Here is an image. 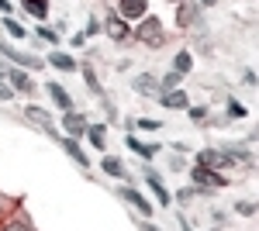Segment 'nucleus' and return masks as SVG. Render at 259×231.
Segmentation results:
<instances>
[{
    "label": "nucleus",
    "mask_w": 259,
    "mask_h": 231,
    "mask_svg": "<svg viewBox=\"0 0 259 231\" xmlns=\"http://www.w3.org/2000/svg\"><path fill=\"white\" fill-rule=\"evenodd\" d=\"M162 107H169V111H183V107H190V100H187V90H169V94H162Z\"/></svg>",
    "instance_id": "6"
},
{
    "label": "nucleus",
    "mask_w": 259,
    "mask_h": 231,
    "mask_svg": "<svg viewBox=\"0 0 259 231\" xmlns=\"http://www.w3.org/2000/svg\"><path fill=\"white\" fill-rule=\"evenodd\" d=\"M62 149H66V155H69L73 162H80V166H90V159H87V152H83L80 145H76V138H66V142H62Z\"/></svg>",
    "instance_id": "11"
},
{
    "label": "nucleus",
    "mask_w": 259,
    "mask_h": 231,
    "mask_svg": "<svg viewBox=\"0 0 259 231\" xmlns=\"http://www.w3.org/2000/svg\"><path fill=\"white\" fill-rule=\"evenodd\" d=\"M87 138H90V142L100 149V145L107 142V128H104V124H90V128H87Z\"/></svg>",
    "instance_id": "19"
},
{
    "label": "nucleus",
    "mask_w": 259,
    "mask_h": 231,
    "mask_svg": "<svg viewBox=\"0 0 259 231\" xmlns=\"http://www.w3.org/2000/svg\"><path fill=\"white\" fill-rule=\"evenodd\" d=\"M83 76H87V83H90V90L100 94V83H97V76H94V69H83Z\"/></svg>",
    "instance_id": "27"
},
{
    "label": "nucleus",
    "mask_w": 259,
    "mask_h": 231,
    "mask_svg": "<svg viewBox=\"0 0 259 231\" xmlns=\"http://www.w3.org/2000/svg\"><path fill=\"white\" fill-rule=\"evenodd\" d=\"M4 231H31V228H28L24 221H11V224H7V228H4Z\"/></svg>",
    "instance_id": "30"
},
{
    "label": "nucleus",
    "mask_w": 259,
    "mask_h": 231,
    "mask_svg": "<svg viewBox=\"0 0 259 231\" xmlns=\"http://www.w3.org/2000/svg\"><path fill=\"white\" fill-rule=\"evenodd\" d=\"M49 62H52L56 69H62V73H73V69H76L73 56H66V52H52V56H49Z\"/></svg>",
    "instance_id": "15"
},
{
    "label": "nucleus",
    "mask_w": 259,
    "mask_h": 231,
    "mask_svg": "<svg viewBox=\"0 0 259 231\" xmlns=\"http://www.w3.org/2000/svg\"><path fill=\"white\" fill-rule=\"evenodd\" d=\"M21 4H24L28 14H35L38 21H45V14H49V0H21Z\"/></svg>",
    "instance_id": "16"
},
{
    "label": "nucleus",
    "mask_w": 259,
    "mask_h": 231,
    "mask_svg": "<svg viewBox=\"0 0 259 231\" xmlns=\"http://www.w3.org/2000/svg\"><path fill=\"white\" fill-rule=\"evenodd\" d=\"M211 231H218V228H211Z\"/></svg>",
    "instance_id": "36"
},
{
    "label": "nucleus",
    "mask_w": 259,
    "mask_h": 231,
    "mask_svg": "<svg viewBox=\"0 0 259 231\" xmlns=\"http://www.w3.org/2000/svg\"><path fill=\"white\" fill-rule=\"evenodd\" d=\"M200 4H204V7H214V4H218V0H200Z\"/></svg>",
    "instance_id": "34"
},
{
    "label": "nucleus",
    "mask_w": 259,
    "mask_h": 231,
    "mask_svg": "<svg viewBox=\"0 0 259 231\" xmlns=\"http://www.w3.org/2000/svg\"><path fill=\"white\" fill-rule=\"evenodd\" d=\"M24 117H31V121H35V124H41V128H45V131H49V114H45V111H41V107H28V111H24Z\"/></svg>",
    "instance_id": "21"
},
{
    "label": "nucleus",
    "mask_w": 259,
    "mask_h": 231,
    "mask_svg": "<svg viewBox=\"0 0 259 231\" xmlns=\"http://www.w3.org/2000/svg\"><path fill=\"white\" fill-rule=\"evenodd\" d=\"M121 197H124V200H128V204H132L135 211H142V214H152V204H149V200H145L142 193H135V190H121Z\"/></svg>",
    "instance_id": "12"
},
{
    "label": "nucleus",
    "mask_w": 259,
    "mask_h": 231,
    "mask_svg": "<svg viewBox=\"0 0 259 231\" xmlns=\"http://www.w3.org/2000/svg\"><path fill=\"white\" fill-rule=\"evenodd\" d=\"M145 231H156V228H152V224H145Z\"/></svg>",
    "instance_id": "35"
},
{
    "label": "nucleus",
    "mask_w": 259,
    "mask_h": 231,
    "mask_svg": "<svg viewBox=\"0 0 259 231\" xmlns=\"http://www.w3.org/2000/svg\"><path fill=\"white\" fill-rule=\"evenodd\" d=\"M38 35H41V38H45V41H49V45H56V41H59V35H56L52 28H45V24H41V28H38Z\"/></svg>",
    "instance_id": "24"
},
{
    "label": "nucleus",
    "mask_w": 259,
    "mask_h": 231,
    "mask_svg": "<svg viewBox=\"0 0 259 231\" xmlns=\"http://www.w3.org/2000/svg\"><path fill=\"white\" fill-rule=\"evenodd\" d=\"M11 86H14L18 94H35V83H31V76H28L24 69H14V73H11Z\"/></svg>",
    "instance_id": "8"
},
{
    "label": "nucleus",
    "mask_w": 259,
    "mask_h": 231,
    "mask_svg": "<svg viewBox=\"0 0 259 231\" xmlns=\"http://www.w3.org/2000/svg\"><path fill=\"white\" fill-rule=\"evenodd\" d=\"M228 114H232V117H245V107H242V104H235V100H232V104H228Z\"/></svg>",
    "instance_id": "28"
},
{
    "label": "nucleus",
    "mask_w": 259,
    "mask_h": 231,
    "mask_svg": "<svg viewBox=\"0 0 259 231\" xmlns=\"http://www.w3.org/2000/svg\"><path fill=\"white\" fill-rule=\"evenodd\" d=\"M62 128L69 131V138H76V135H87V117H80V114H73V111H66V117H62Z\"/></svg>",
    "instance_id": "5"
},
{
    "label": "nucleus",
    "mask_w": 259,
    "mask_h": 231,
    "mask_svg": "<svg viewBox=\"0 0 259 231\" xmlns=\"http://www.w3.org/2000/svg\"><path fill=\"white\" fill-rule=\"evenodd\" d=\"M239 214H256V204H239Z\"/></svg>",
    "instance_id": "32"
},
{
    "label": "nucleus",
    "mask_w": 259,
    "mask_h": 231,
    "mask_svg": "<svg viewBox=\"0 0 259 231\" xmlns=\"http://www.w3.org/2000/svg\"><path fill=\"white\" fill-rule=\"evenodd\" d=\"M145 179H149V187L156 190V200H159L162 207H166V204H169V190H166V183H162V179H159V176H156V173H149V176H145Z\"/></svg>",
    "instance_id": "14"
},
{
    "label": "nucleus",
    "mask_w": 259,
    "mask_h": 231,
    "mask_svg": "<svg viewBox=\"0 0 259 231\" xmlns=\"http://www.w3.org/2000/svg\"><path fill=\"white\" fill-rule=\"evenodd\" d=\"M4 28H7V31L14 35V38H24V28H21V24H18L14 18H7V21H4Z\"/></svg>",
    "instance_id": "23"
},
{
    "label": "nucleus",
    "mask_w": 259,
    "mask_h": 231,
    "mask_svg": "<svg viewBox=\"0 0 259 231\" xmlns=\"http://www.w3.org/2000/svg\"><path fill=\"white\" fill-rule=\"evenodd\" d=\"M7 100H14V90H11V86H4V83H0V104H7Z\"/></svg>",
    "instance_id": "29"
},
{
    "label": "nucleus",
    "mask_w": 259,
    "mask_h": 231,
    "mask_svg": "<svg viewBox=\"0 0 259 231\" xmlns=\"http://www.w3.org/2000/svg\"><path fill=\"white\" fill-rule=\"evenodd\" d=\"M239 159H245V152H235V149H225V152H200V166H207V169H225V166H235Z\"/></svg>",
    "instance_id": "1"
},
{
    "label": "nucleus",
    "mask_w": 259,
    "mask_h": 231,
    "mask_svg": "<svg viewBox=\"0 0 259 231\" xmlns=\"http://www.w3.org/2000/svg\"><path fill=\"white\" fill-rule=\"evenodd\" d=\"M128 149L139 152L142 159H152V155H156V145H145V142H139V138H132V135H128Z\"/></svg>",
    "instance_id": "17"
},
{
    "label": "nucleus",
    "mask_w": 259,
    "mask_h": 231,
    "mask_svg": "<svg viewBox=\"0 0 259 231\" xmlns=\"http://www.w3.org/2000/svg\"><path fill=\"white\" fill-rule=\"evenodd\" d=\"M145 7H149V0H118V14H121V21L145 18Z\"/></svg>",
    "instance_id": "3"
},
{
    "label": "nucleus",
    "mask_w": 259,
    "mask_h": 231,
    "mask_svg": "<svg viewBox=\"0 0 259 231\" xmlns=\"http://www.w3.org/2000/svg\"><path fill=\"white\" fill-rule=\"evenodd\" d=\"M0 11H11V4H7V0H0Z\"/></svg>",
    "instance_id": "33"
},
{
    "label": "nucleus",
    "mask_w": 259,
    "mask_h": 231,
    "mask_svg": "<svg viewBox=\"0 0 259 231\" xmlns=\"http://www.w3.org/2000/svg\"><path fill=\"white\" fill-rule=\"evenodd\" d=\"M190 176H194L197 183H204V187H225V179H221V176H214V169H207V166H197Z\"/></svg>",
    "instance_id": "9"
},
{
    "label": "nucleus",
    "mask_w": 259,
    "mask_h": 231,
    "mask_svg": "<svg viewBox=\"0 0 259 231\" xmlns=\"http://www.w3.org/2000/svg\"><path fill=\"white\" fill-rule=\"evenodd\" d=\"M104 173L107 176H124V166H121L118 159H104Z\"/></svg>",
    "instance_id": "22"
},
{
    "label": "nucleus",
    "mask_w": 259,
    "mask_h": 231,
    "mask_svg": "<svg viewBox=\"0 0 259 231\" xmlns=\"http://www.w3.org/2000/svg\"><path fill=\"white\" fill-rule=\"evenodd\" d=\"M45 90H49V97H52V100H56V104H59L62 111H73V97L66 94V90H62L59 83H49V86H45Z\"/></svg>",
    "instance_id": "10"
},
{
    "label": "nucleus",
    "mask_w": 259,
    "mask_h": 231,
    "mask_svg": "<svg viewBox=\"0 0 259 231\" xmlns=\"http://www.w3.org/2000/svg\"><path fill=\"white\" fill-rule=\"evenodd\" d=\"M0 56H7L11 62H18L21 69H38V66H45V62H38L35 56H21L18 49H11V45H0Z\"/></svg>",
    "instance_id": "4"
},
{
    "label": "nucleus",
    "mask_w": 259,
    "mask_h": 231,
    "mask_svg": "<svg viewBox=\"0 0 259 231\" xmlns=\"http://www.w3.org/2000/svg\"><path fill=\"white\" fill-rule=\"evenodd\" d=\"M177 21H180V24H194V21H197V11H194L190 4H180V11H177Z\"/></svg>",
    "instance_id": "20"
},
{
    "label": "nucleus",
    "mask_w": 259,
    "mask_h": 231,
    "mask_svg": "<svg viewBox=\"0 0 259 231\" xmlns=\"http://www.w3.org/2000/svg\"><path fill=\"white\" fill-rule=\"evenodd\" d=\"M190 69H194V59H190V52H180V56L173 59V73H180V76H183V73H190Z\"/></svg>",
    "instance_id": "18"
},
{
    "label": "nucleus",
    "mask_w": 259,
    "mask_h": 231,
    "mask_svg": "<svg viewBox=\"0 0 259 231\" xmlns=\"http://www.w3.org/2000/svg\"><path fill=\"white\" fill-rule=\"evenodd\" d=\"M107 35H111L114 41H124L132 31H128V24H124L121 18H107Z\"/></svg>",
    "instance_id": "13"
},
{
    "label": "nucleus",
    "mask_w": 259,
    "mask_h": 231,
    "mask_svg": "<svg viewBox=\"0 0 259 231\" xmlns=\"http://www.w3.org/2000/svg\"><path fill=\"white\" fill-rule=\"evenodd\" d=\"M135 35H139V41H145V45H156V49L166 41V35H162V24H159L156 18H145V21L139 24V31H135Z\"/></svg>",
    "instance_id": "2"
},
{
    "label": "nucleus",
    "mask_w": 259,
    "mask_h": 231,
    "mask_svg": "<svg viewBox=\"0 0 259 231\" xmlns=\"http://www.w3.org/2000/svg\"><path fill=\"white\" fill-rule=\"evenodd\" d=\"M132 86H135L142 97H156V90H159V79L152 76V73H142V76H135V83H132Z\"/></svg>",
    "instance_id": "7"
},
{
    "label": "nucleus",
    "mask_w": 259,
    "mask_h": 231,
    "mask_svg": "<svg viewBox=\"0 0 259 231\" xmlns=\"http://www.w3.org/2000/svg\"><path fill=\"white\" fill-rule=\"evenodd\" d=\"M159 86H166V90H177V86H180V73H169V76L162 79Z\"/></svg>",
    "instance_id": "25"
},
{
    "label": "nucleus",
    "mask_w": 259,
    "mask_h": 231,
    "mask_svg": "<svg viewBox=\"0 0 259 231\" xmlns=\"http://www.w3.org/2000/svg\"><path fill=\"white\" fill-rule=\"evenodd\" d=\"M139 128H145V131H159V117H156V121H152V117H142Z\"/></svg>",
    "instance_id": "26"
},
{
    "label": "nucleus",
    "mask_w": 259,
    "mask_h": 231,
    "mask_svg": "<svg viewBox=\"0 0 259 231\" xmlns=\"http://www.w3.org/2000/svg\"><path fill=\"white\" fill-rule=\"evenodd\" d=\"M190 117L194 121H204V107H190Z\"/></svg>",
    "instance_id": "31"
}]
</instances>
